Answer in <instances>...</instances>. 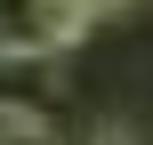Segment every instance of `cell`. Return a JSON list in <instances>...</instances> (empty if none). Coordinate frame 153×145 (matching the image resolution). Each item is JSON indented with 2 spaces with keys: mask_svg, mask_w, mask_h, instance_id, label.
I'll list each match as a JSON object with an SVG mask.
<instances>
[{
  "mask_svg": "<svg viewBox=\"0 0 153 145\" xmlns=\"http://www.w3.org/2000/svg\"><path fill=\"white\" fill-rule=\"evenodd\" d=\"M48 89H56V57L48 48H0V113L48 121Z\"/></svg>",
  "mask_w": 153,
  "mask_h": 145,
  "instance_id": "cell-1",
  "label": "cell"
},
{
  "mask_svg": "<svg viewBox=\"0 0 153 145\" xmlns=\"http://www.w3.org/2000/svg\"><path fill=\"white\" fill-rule=\"evenodd\" d=\"M0 145H65L48 121H32V113H0Z\"/></svg>",
  "mask_w": 153,
  "mask_h": 145,
  "instance_id": "cell-2",
  "label": "cell"
},
{
  "mask_svg": "<svg viewBox=\"0 0 153 145\" xmlns=\"http://www.w3.org/2000/svg\"><path fill=\"white\" fill-rule=\"evenodd\" d=\"M73 8H81V16H121L129 0H73Z\"/></svg>",
  "mask_w": 153,
  "mask_h": 145,
  "instance_id": "cell-3",
  "label": "cell"
},
{
  "mask_svg": "<svg viewBox=\"0 0 153 145\" xmlns=\"http://www.w3.org/2000/svg\"><path fill=\"white\" fill-rule=\"evenodd\" d=\"M97 145H129V137H97Z\"/></svg>",
  "mask_w": 153,
  "mask_h": 145,
  "instance_id": "cell-4",
  "label": "cell"
}]
</instances>
